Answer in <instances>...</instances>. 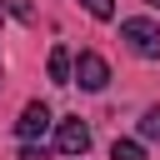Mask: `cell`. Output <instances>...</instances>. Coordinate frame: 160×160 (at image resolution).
<instances>
[{"mask_svg":"<svg viewBox=\"0 0 160 160\" xmlns=\"http://www.w3.org/2000/svg\"><path fill=\"white\" fill-rule=\"evenodd\" d=\"M120 40H125L140 60H160V25H155V20H145V15L120 20Z\"/></svg>","mask_w":160,"mask_h":160,"instance_id":"1","label":"cell"},{"mask_svg":"<svg viewBox=\"0 0 160 160\" xmlns=\"http://www.w3.org/2000/svg\"><path fill=\"white\" fill-rule=\"evenodd\" d=\"M75 85L80 90H105L110 85V65H105L100 50H80L75 55Z\"/></svg>","mask_w":160,"mask_h":160,"instance_id":"2","label":"cell"},{"mask_svg":"<svg viewBox=\"0 0 160 160\" xmlns=\"http://www.w3.org/2000/svg\"><path fill=\"white\" fill-rule=\"evenodd\" d=\"M50 125H55V120H50V105H45V100H30V105L20 110V120H15V135H20V140H40Z\"/></svg>","mask_w":160,"mask_h":160,"instance_id":"3","label":"cell"},{"mask_svg":"<svg viewBox=\"0 0 160 160\" xmlns=\"http://www.w3.org/2000/svg\"><path fill=\"white\" fill-rule=\"evenodd\" d=\"M55 150L60 155H85L90 150V125L85 120H60L55 125Z\"/></svg>","mask_w":160,"mask_h":160,"instance_id":"4","label":"cell"},{"mask_svg":"<svg viewBox=\"0 0 160 160\" xmlns=\"http://www.w3.org/2000/svg\"><path fill=\"white\" fill-rule=\"evenodd\" d=\"M45 70H50V80H55V85H75V55H70L65 45H55V50H50Z\"/></svg>","mask_w":160,"mask_h":160,"instance_id":"5","label":"cell"},{"mask_svg":"<svg viewBox=\"0 0 160 160\" xmlns=\"http://www.w3.org/2000/svg\"><path fill=\"white\" fill-rule=\"evenodd\" d=\"M110 160H145V145L140 140H115L110 145Z\"/></svg>","mask_w":160,"mask_h":160,"instance_id":"6","label":"cell"},{"mask_svg":"<svg viewBox=\"0 0 160 160\" xmlns=\"http://www.w3.org/2000/svg\"><path fill=\"white\" fill-rule=\"evenodd\" d=\"M0 10H5V15H15L20 25H30V20H35V5H30V0H0Z\"/></svg>","mask_w":160,"mask_h":160,"instance_id":"7","label":"cell"},{"mask_svg":"<svg viewBox=\"0 0 160 160\" xmlns=\"http://www.w3.org/2000/svg\"><path fill=\"white\" fill-rule=\"evenodd\" d=\"M140 135H145V140H160V105H150V110L140 115Z\"/></svg>","mask_w":160,"mask_h":160,"instance_id":"8","label":"cell"},{"mask_svg":"<svg viewBox=\"0 0 160 160\" xmlns=\"http://www.w3.org/2000/svg\"><path fill=\"white\" fill-rule=\"evenodd\" d=\"M85 10H90L95 20H110V15H115V0H85Z\"/></svg>","mask_w":160,"mask_h":160,"instance_id":"9","label":"cell"},{"mask_svg":"<svg viewBox=\"0 0 160 160\" xmlns=\"http://www.w3.org/2000/svg\"><path fill=\"white\" fill-rule=\"evenodd\" d=\"M20 160H50V155H45L40 145H30V140H25V150H20Z\"/></svg>","mask_w":160,"mask_h":160,"instance_id":"10","label":"cell"},{"mask_svg":"<svg viewBox=\"0 0 160 160\" xmlns=\"http://www.w3.org/2000/svg\"><path fill=\"white\" fill-rule=\"evenodd\" d=\"M0 85H5V65H0Z\"/></svg>","mask_w":160,"mask_h":160,"instance_id":"11","label":"cell"},{"mask_svg":"<svg viewBox=\"0 0 160 160\" xmlns=\"http://www.w3.org/2000/svg\"><path fill=\"white\" fill-rule=\"evenodd\" d=\"M145 5H155V10H160V0H145Z\"/></svg>","mask_w":160,"mask_h":160,"instance_id":"12","label":"cell"}]
</instances>
